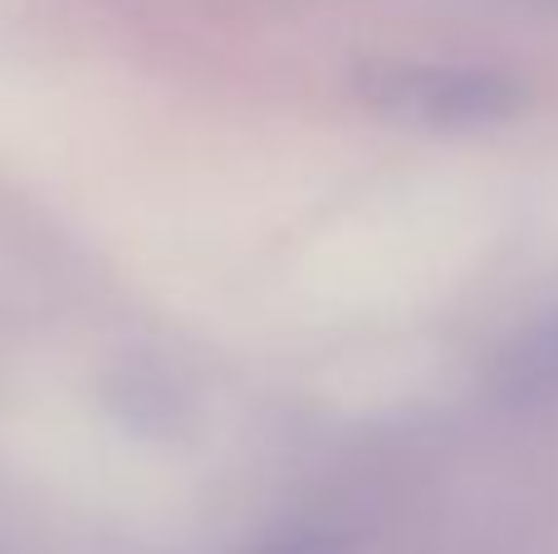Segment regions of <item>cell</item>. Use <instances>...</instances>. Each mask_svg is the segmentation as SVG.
<instances>
[{"label": "cell", "instance_id": "6da1fadb", "mask_svg": "<svg viewBox=\"0 0 558 554\" xmlns=\"http://www.w3.org/2000/svg\"><path fill=\"white\" fill-rule=\"evenodd\" d=\"M353 94L373 113L407 128H426V133H481V128H500L530 108L524 79L505 74V69L436 64V59L363 64L353 74Z\"/></svg>", "mask_w": 558, "mask_h": 554}, {"label": "cell", "instance_id": "7a4b0ae2", "mask_svg": "<svg viewBox=\"0 0 558 554\" xmlns=\"http://www.w3.org/2000/svg\"><path fill=\"white\" fill-rule=\"evenodd\" d=\"M485 388L500 408L524 418L558 412V300L539 304L485 363Z\"/></svg>", "mask_w": 558, "mask_h": 554}, {"label": "cell", "instance_id": "3957f363", "mask_svg": "<svg viewBox=\"0 0 558 554\" xmlns=\"http://www.w3.org/2000/svg\"><path fill=\"white\" fill-rule=\"evenodd\" d=\"M260 554H348L338 545L333 535H324V530H299V535H284L275 540V545H265Z\"/></svg>", "mask_w": 558, "mask_h": 554}, {"label": "cell", "instance_id": "277c9868", "mask_svg": "<svg viewBox=\"0 0 558 554\" xmlns=\"http://www.w3.org/2000/svg\"><path fill=\"white\" fill-rule=\"evenodd\" d=\"M544 5H554V10H558V0H544Z\"/></svg>", "mask_w": 558, "mask_h": 554}]
</instances>
